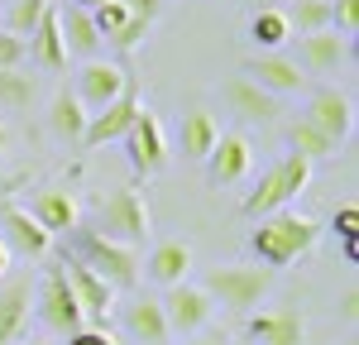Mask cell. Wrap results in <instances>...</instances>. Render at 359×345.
Instances as JSON below:
<instances>
[{
    "instance_id": "5bb4252c",
    "label": "cell",
    "mask_w": 359,
    "mask_h": 345,
    "mask_svg": "<svg viewBox=\"0 0 359 345\" xmlns=\"http://www.w3.org/2000/svg\"><path fill=\"white\" fill-rule=\"evenodd\" d=\"M245 77L254 86H264L269 96H297V91H306V72L292 62V58L283 53H259L245 62Z\"/></svg>"
},
{
    "instance_id": "1f68e13d",
    "label": "cell",
    "mask_w": 359,
    "mask_h": 345,
    "mask_svg": "<svg viewBox=\"0 0 359 345\" xmlns=\"http://www.w3.org/2000/svg\"><path fill=\"white\" fill-rule=\"evenodd\" d=\"M125 20H130V15H125V5H120V0H101V5L91 10V25H96V34H101V43H106Z\"/></svg>"
},
{
    "instance_id": "7402d4cb",
    "label": "cell",
    "mask_w": 359,
    "mask_h": 345,
    "mask_svg": "<svg viewBox=\"0 0 359 345\" xmlns=\"http://www.w3.org/2000/svg\"><path fill=\"white\" fill-rule=\"evenodd\" d=\"M187 269H192V250L182 245V240H158L154 250H149V264H144V273L154 278V283H187Z\"/></svg>"
},
{
    "instance_id": "9c48e42d",
    "label": "cell",
    "mask_w": 359,
    "mask_h": 345,
    "mask_svg": "<svg viewBox=\"0 0 359 345\" xmlns=\"http://www.w3.org/2000/svg\"><path fill=\"white\" fill-rule=\"evenodd\" d=\"M130 86V72L120 67V62H101V58H91V62H82V72H77V101H82L86 115H96L101 106H111L115 96Z\"/></svg>"
},
{
    "instance_id": "277c9868",
    "label": "cell",
    "mask_w": 359,
    "mask_h": 345,
    "mask_svg": "<svg viewBox=\"0 0 359 345\" xmlns=\"http://www.w3.org/2000/svg\"><path fill=\"white\" fill-rule=\"evenodd\" d=\"M91 230L115 240V245H125V250H139L149 240V201L139 197L135 187H120L96 206V226Z\"/></svg>"
},
{
    "instance_id": "f546056e",
    "label": "cell",
    "mask_w": 359,
    "mask_h": 345,
    "mask_svg": "<svg viewBox=\"0 0 359 345\" xmlns=\"http://www.w3.org/2000/svg\"><path fill=\"white\" fill-rule=\"evenodd\" d=\"M43 10H48V0H10V5H5V25L0 29L29 39V34L39 29V20H43Z\"/></svg>"
},
{
    "instance_id": "b9f144b4",
    "label": "cell",
    "mask_w": 359,
    "mask_h": 345,
    "mask_svg": "<svg viewBox=\"0 0 359 345\" xmlns=\"http://www.w3.org/2000/svg\"><path fill=\"white\" fill-rule=\"evenodd\" d=\"M5 144H10V135H5V125H0V154H5Z\"/></svg>"
},
{
    "instance_id": "e0dca14e",
    "label": "cell",
    "mask_w": 359,
    "mask_h": 345,
    "mask_svg": "<svg viewBox=\"0 0 359 345\" xmlns=\"http://www.w3.org/2000/svg\"><path fill=\"white\" fill-rule=\"evenodd\" d=\"M297 53H302V72H335L345 58H350V39L340 34V29H316V34H302L297 39Z\"/></svg>"
},
{
    "instance_id": "60d3db41",
    "label": "cell",
    "mask_w": 359,
    "mask_h": 345,
    "mask_svg": "<svg viewBox=\"0 0 359 345\" xmlns=\"http://www.w3.org/2000/svg\"><path fill=\"white\" fill-rule=\"evenodd\" d=\"M5 269H10V250L0 245V273H5Z\"/></svg>"
},
{
    "instance_id": "ac0fdd59",
    "label": "cell",
    "mask_w": 359,
    "mask_h": 345,
    "mask_svg": "<svg viewBox=\"0 0 359 345\" xmlns=\"http://www.w3.org/2000/svg\"><path fill=\"white\" fill-rule=\"evenodd\" d=\"M29 307H34V288H29V278H5V283H0V345H20L25 341Z\"/></svg>"
},
{
    "instance_id": "74e56055",
    "label": "cell",
    "mask_w": 359,
    "mask_h": 345,
    "mask_svg": "<svg viewBox=\"0 0 359 345\" xmlns=\"http://www.w3.org/2000/svg\"><path fill=\"white\" fill-rule=\"evenodd\" d=\"M340 316H345V321L359 316V288L355 283H345V292H340Z\"/></svg>"
},
{
    "instance_id": "f6af8a7d",
    "label": "cell",
    "mask_w": 359,
    "mask_h": 345,
    "mask_svg": "<svg viewBox=\"0 0 359 345\" xmlns=\"http://www.w3.org/2000/svg\"><path fill=\"white\" fill-rule=\"evenodd\" d=\"M216 345H235V341H216Z\"/></svg>"
},
{
    "instance_id": "4316f807",
    "label": "cell",
    "mask_w": 359,
    "mask_h": 345,
    "mask_svg": "<svg viewBox=\"0 0 359 345\" xmlns=\"http://www.w3.org/2000/svg\"><path fill=\"white\" fill-rule=\"evenodd\" d=\"M287 149H292V154H302L306 163H321V158H335V149H340V144L326 140L316 125H306V120H292V125H287Z\"/></svg>"
},
{
    "instance_id": "8fae6325",
    "label": "cell",
    "mask_w": 359,
    "mask_h": 345,
    "mask_svg": "<svg viewBox=\"0 0 359 345\" xmlns=\"http://www.w3.org/2000/svg\"><path fill=\"white\" fill-rule=\"evenodd\" d=\"M62 273H67V288H72V297H77V307L91 326H106V316L115 312V288L106 278H96L86 264L77 259H62Z\"/></svg>"
},
{
    "instance_id": "7c38bea8",
    "label": "cell",
    "mask_w": 359,
    "mask_h": 345,
    "mask_svg": "<svg viewBox=\"0 0 359 345\" xmlns=\"http://www.w3.org/2000/svg\"><path fill=\"white\" fill-rule=\"evenodd\" d=\"M306 125H316L326 140H345L350 130H355V101L345 96V91H335V86H321V91H311V106L302 115Z\"/></svg>"
},
{
    "instance_id": "ee69618b",
    "label": "cell",
    "mask_w": 359,
    "mask_h": 345,
    "mask_svg": "<svg viewBox=\"0 0 359 345\" xmlns=\"http://www.w3.org/2000/svg\"><path fill=\"white\" fill-rule=\"evenodd\" d=\"M187 345H216V341H187Z\"/></svg>"
},
{
    "instance_id": "8d00e7d4",
    "label": "cell",
    "mask_w": 359,
    "mask_h": 345,
    "mask_svg": "<svg viewBox=\"0 0 359 345\" xmlns=\"http://www.w3.org/2000/svg\"><path fill=\"white\" fill-rule=\"evenodd\" d=\"M120 5H125V15H135V20H144V25H154L158 10H163V0H120Z\"/></svg>"
},
{
    "instance_id": "ab89813d",
    "label": "cell",
    "mask_w": 359,
    "mask_h": 345,
    "mask_svg": "<svg viewBox=\"0 0 359 345\" xmlns=\"http://www.w3.org/2000/svg\"><path fill=\"white\" fill-rule=\"evenodd\" d=\"M67 5H77V10H96L101 0H67Z\"/></svg>"
},
{
    "instance_id": "d6986e66",
    "label": "cell",
    "mask_w": 359,
    "mask_h": 345,
    "mask_svg": "<svg viewBox=\"0 0 359 345\" xmlns=\"http://www.w3.org/2000/svg\"><path fill=\"white\" fill-rule=\"evenodd\" d=\"M249 336L254 345H302L306 336V321H302V307H269V312H259L249 321Z\"/></svg>"
},
{
    "instance_id": "30bf717a",
    "label": "cell",
    "mask_w": 359,
    "mask_h": 345,
    "mask_svg": "<svg viewBox=\"0 0 359 345\" xmlns=\"http://www.w3.org/2000/svg\"><path fill=\"white\" fill-rule=\"evenodd\" d=\"M0 245H5L10 255L43 259V255H48V245H53V235H48V230L39 226V221L29 216L25 206L5 201V206H0Z\"/></svg>"
},
{
    "instance_id": "484cf974",
    "label": "cell",
    "mask_w": 359,
    "mask_h": 345,
    "mask_svg": "<svg viewBox=\"0 0 359 345\" xmlns=\"http://www.w3.org/2000/svg\"><path fill=\"white\" fill-rule=\"evenodd\" d=\"M86 120H91V115L82 111V101H77V96L62 86V91L53 96V106H48V130H53L57 140H67V144H82Z\"/></svg>"
},
{
    "instance_id": "3957f363",
    "label": "cell",
    "mask_w": 359,
    "mask_h": 345,
    "mask_svg": "<svg viewBox=\"0 0 359 345\" xmlns=\"http://www.w3.org/2000/svg\"><path fill=\"white\" fill-rule=\"evenodd\" d=\"M306 182H311V163H306L302 154H287L283 163H273V168L264 172L259 182H254V192L245 197V216H273V211H283L292 197H302Z\"/></svg>"
},
{
    "instance_id": "83f0119b",
    "label": "cell",
    "mask_w": 359,
    "mask_h": 345,
    "mask_svg": "<svg viewBox=\"0 0 359 345\" xmlns=\"http://www.w3.org/2000/svg\"><path fill=\"white\" fill-rule=\"evenodd\" d=\"M283 15H287V29L302 39L316 29H331V0H287Z\"/></svg>"
},
{
    "instance_id": "52a82bcc",
    "label": "cell",
    "mask_w": 359,
    "mask_h": 345,
    "mask_svg": "<svg viewBox=\"0 0 359 345\" xmlns=\"http://www.w3.org/2000/svg\"><path fill=\"white\" fill-rule=\"evenodd\" d=\"M120 140H125V154H130L135 177H154V172L168 163V140H163V125H158V115H154V111L139 106L135 125H130Z\"/></svg>"
},
{
    "instance_id": "f35d334b",
    "label": "cell",
    "mask_w": 359,
    "mask_h": 345,
    "mask_svg": "<svg viewBox=\"0 0 359 345\" xmlns=\"http://www.w3.org/2000/svg\"><path fill=\"white\" fill-rule=\"evenodd\" d=\"M335 230H340L345 240H355V230H359V211H355V206H345V211L335 216Z\"/></svg>"
},
{
    "instance_id": "8992f818",
    "label": "cell",
    "mask_w": 359,
    "mask_h": 345,
    "mask_svg": "<svg viewBox=\"0 0 359 345\" xmlns=\"http://www.w3.org/2000/svg\"><path fill=\"white\" fill-rule=\"evenodd\" d=\"M34 307H39V321L57 331V336H72V331H82L86 316L77 307V297H72V288H67V273H62V259L43 269V283L34 292Z\"/></svg>"
},
{
    "instance_id": "6da1fadb",
    "label": "cell",
    "mask_w": 359,
    "mask_h": 345,
    "mask_svg": "<svg viewBox=\"0 0 359 345\" xmlns=\"http://www.w3.org/2000/svg\"><path fill=\"white\" fill-rule=\"evenodd\" d=\"M316 240H321V226H316L311 216L273 211V216H264L259 230L249 235V250H254V259H259L264 269H287V264H297L302 255H311Z\"/></svg>"
},
{
    "instance_id": "7bdbcfd3",
    "label": "cell",
    "mask_w": 359,
    "mask_h": 345,
    "mask_svg": "<svg viewBox=\"0 0 359 345\" xmlns=\"http://www.w3.org/2000/svg\"><path fill=\"white\" fill-rule=\"evenodd\" d=\"M20 345H48V341H20Z\"/></svg>"
},
{
    "instance_id": "f1b7e54d",
    "label": "cell",
    "mask_w": 359,
    "mask_h": 345,
    "mask_svg": "<svg viewBox=\"0 0 359 345\" xmlns=\"http://www.w3.org/2000/svg\"><path fill=\"white\" fill-rule=\"evenodd\" d=\"M249 39H254L259 48H283V43L292 39L287 15H283V10H254V20H249Z\"/></svg>"
},
{
    "instance_id": "cb8c5ba5",
    "label": "cell",
    "mask_w": 359,
    "mask_h": 345,
    "mask_svg": "<svg viewBox=\"0 0 359 345\" xmlns=\"http://www.w3.org/2000/svg\"><path fill=\"white\" fill-rule=\"evenodd\" d=\"M29 58H34L39 67H48V72H62V67H67V48H62V34H57V10L53 5L43 10L39 29L29 34Z\"/></svg>"
},
{
    "instance_id": "e575fe53",
    "label": "cell",
    "mask_w": 359,
    "mask_h": 345,
    "mask_svg": "<svg viewBox=\"0 0 359 345\" xmlns=\"http://www.w3.org/2000/svg\"><path fill=\"white\" fill-rule=\"evenodd\" d=\"M331 29H340L345 39H355V29H359V0H331Z\"/></svg>"
},
{
    "instance_id": "2e32d148",
    "label": "cell",
    "mask_w": 359,
    "mask_h": 345,
    "mask_svg": "<svg viewBox=\"0 0 359 345\" xmlns=\"http://www.w3.org/2000/svg\"><path fill=\"white\" fill-rule=\"evenodd\" d=\"M120 316H125V331H130L135 345H168L172 341V336H168V321H163V302L149 297V292L130 297V302L120 307Z\"/></svg>"
},
{
    "instance_id": "d6a6232c",
    "label": "cell",
    "mask_w": 359,
    "mask_h": 345,
    "mask_svg": "<svg viewBox=\"0 0 359 345\" xmlns=\"http://www.w3.org/2000/svg\"><path fill=\"white\" fill-rule=\"evenodd\" d=\"M144 39H149V25L130 15V20H125V25L115 29V34H111V39H106V43H111L115 53H135V48H139V43H144Z\"/></svg>"
},
{
    "instance_id": "d590c367",
    "label": "cell",
    "mask_w": 359,
    "mask_h": 345,
    "mask_svg": "<svg viewBox=\"0 0 359 345\" xmlns=\"http://www.w3.org/2000/svg\"><path fill=\"white\" fill-rule=\"evenodd\" d=\"M67 345H120V341H115L106 326H82V331L67 336Z\"/></svg>"
},
{
    "instance_id": "ba28073f",
    "label": "cell",
    "mask_w": 359,
    "mask_h": 345,
    "mask_svg": "<svg viewBox=\"0 0 359 345\" xmlns=\"http://www.w3.org/2000/svg\"><path fill=\"white\" fill-rule=\"evenodd\" d=\"M163 302V321H168V336H196L206 321H211V297H206V288L196 283H172L168 288V297H158Z\"/></svg>"
},
{
    "instance_id": "4fadbf2b",
    "label": "cell",
    "mask_w": 359,
    "mask_h": 345,
    "mask_svg": "<svg viewBox=\"0 0 359 345\" xmlns=\"http://www.w3.org/2000/svg\"><path fill=\"white\" fill-rule=\"evenodd\" d=\"M135 115H139V91H135V86H125V91L115 96L111 106H101V111L86 120L82 144H86V149H101V144L120 140V135H125V130L135 125Z\"/></svg>"
},
{
    "instance_id": "603a6c76",
    "label": "cell",
    "mask_w": 359,
    "mask_h": 345,
    "mask_svg": "<svg viewBox=\"0 0 359 345\" xmlns=\"http://www.w3.org/2000/svg\"><path fill=\"white\" fill-rule=\"evenodd\" d=\"M225 101H230V111L240 115V120H278V96H269L264 86H254L249 77H230L225 86Z\"/></svg>"
},
{
    "instance_id": "9a60e30c",
    "label": "cell",
    "mask_w": 359,
    "mask_h": 345,
    "mask_svg": "<svg viewBox=\"0 0 359 345\" xmlns=\"http://www.w3.org/2000/svg\"><path fill=\"white\" fill-rule=\"evenodd\" d=\"M254 168V144L245 135H221L216 149L206 154V177H211V187H235V182H245V172Z\"/></svg>"
},
{
    "instance_id": "ffe728a7",
    "label": "cell",
    "mask_w": 359,
    "mask_h": 345,
    "mask_svg": "<svg viewBox=\"0 0 359 345\" xmlns=\"http://www.w3.org/2000/svg\"><path fill=\"white\" fill-rule=\"evenodd\" d=\"M29 216L48 235H67V230H77V197L67 187H39L29 201Z\"/></svg>"
},
{
    "instance_id": "4dcf8cb0",
    "label": "cell",
    "mask_w": 359,
    "mask_h": 345,
    "mask_svg": "<svg viewBox=\"0 0 359 345\" xmlns=\"http://www.w3.org/2000/svg\"><path fill=\"white\" fill-rule=\"evenodd\" d=\"M29 101H34V77H25L20 67H0V106L20 111Z\"/></svg>"
},
{
    "instance_id": "7a4b0ae2",
    "label": "cell",
    "mask_w": 359,
    "mask_h": 345,
    "mask_svg": "<svg viewBox=\"0 0 359 345\" xmlns=\"http://www.w3.org/2000/svg\"><path fill=\"white\" fill-rule=\"evenodd\" d=\"M201 288H206L211 302H221L230 312H254L273 288V269H264V264H221V269L206 273Z\"/></svg>"
},
{
    "instance_id": "836d02e7",
    "label": "cell",
    "mask_w": 359,
    "mask_h": 345,
    "mask_svg": "<svg viewBox=\"0 0 359 345\" xmlns=\"http://www.w3.org/2000/svg\"><path fill=\"white\" fill-rule=\"evenodd\" d=\"M25 58H29V39L0 29V67H25Z\"/></svg>"
},
{
    "instance_id": "d4e9b609",
    "label": "cell",
    "mask_w": 359,
    "mask_h": 345,
    "mask_svg": "<svg viewBox=\"0 0 359 345\" xmlns=\"http://www.w3.org/2000/svg\"><path fill=\"white\" fill-rule=\"evenodd\" d=\"M221 140V125H216V115L211 111H187L182 115V158H192V163H206V154L216 149Z\"/></svg>"
},
{
    "instance_id": "5b68a950",
    "label": "cell",
    "mask_w": 359,
    "mask_h": 345,
    "mask_svg": "<svg viewBox=\"0 0 359 345\" xmlns=\"http://www.w3.org/2000/svg\"><path fill=\"white\" fill-rule=\"evenodd\" d=\"M77 264H86L96 278H106V283L120 292H130V288L139 283V255L135 250H125V245H115V240H106V235H96V230H77Z\"/></svg>"
},
{
    "instance_id": "44dd1931",
    "label": "cell",
    "mask_w": 359,
    "mask_h": 345,
    "mask_svg": "<svg viewBox=\"0 0 359 345\" xmlns=\"http://www.w3.org/2000/svg\"><path fill=\"white\" fill-rule=\"evenodd\" d=\"M57 34H62V48L67 58H91L101 53V34L91 25V10H77V5H62L57 10Z\"/></svg>"
}]
</instances>
